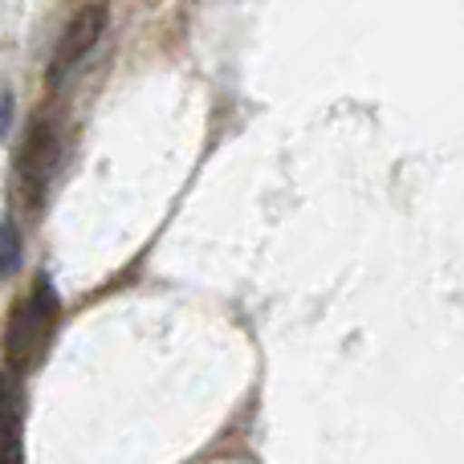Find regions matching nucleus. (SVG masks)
<instances>
[{"label":"nucleus","instance_id":"423d86ee","mask_svg":"<svg viewBox=\"0 0 464 464\" xmlns=\"http://www.w3.org/2000/svg\"><path fill=\"white\" fill-rule=\"evenodd\" d=\"M8 119H13V102H8V94L0 90V135L8 130Z\"/></svg>","mask_w":464,"mask_h":464},{"label":"nucleus","instance_id":"39448f33","mask_svg":"<svg viewBox=\"0 0 464 464\" xmlns=\"http://www.w3.org/2000/svg\"><path fill=\"white\" fill-rule=\"evenodd\" d=\"M21 269V232L0 217V281Z\"/></svg>","mask_w":464,"mask_h":464},{"label":"nucleus","instance_id":"f257e3e1","mask_svg":"<svg viewBox=\"0 0 464 464\" xmlns=\"http://www.w3.org/2000/svg\"><path fill=\"white\" fill-rule=\"evenodd\" d=\"M57 314H62V302H57V289L53 281L41 273L33 281L29 297L16 302L13 310V322H8V359H13L16 371H33L49 351V338H53V326H57Z\"/></svg>","mask_w":464,"mask_h":464},{"label":"nucleus","instance_id":"7ed1b4c3","mask_svg":"<svg viewBox=\"0 0 464 464\" xmlns=\"http://www.w3.org/2000/svg\"><path fill=\"white\" fill-rule=\"evenodd\" d=\"M49 171H53V135L45 127H33L16 155V192L29 200V208H41L45 200Z\"/></svg>","mask_w":464,"mask_h":464},{"label":"nucleus","instance_id":"20e7f679","mask_svg":"<svg viewBox=\"0 0 464 464\" xmlns=\"http://www.w3.org/2000/svg\"><path fill=\"white\" fill-rule=\"evenodd\" d=\"M0 464H21V395L0 375Z\"/></svg>","mask_w":464,"mask_h":464},{"label":"nucleus","instance_id":"f03ea898","mask_svg":"<svg viewBox=\"0 0 464 464\" xmlns=\"http://www.w3.org/2000/svg\"><path fill=\"white\" fill-rule=\"evenodd\" d=\"M102 29H106V8L102 5H86L82 13H73L70 29L62 33V41H57V53H53V62H49V86H57V82H62L65 73H70L73 65H78L82 57H86L90 49L98 45Z\"/></svg>","mask_w":464,"mask_h":464}]
</instances>
